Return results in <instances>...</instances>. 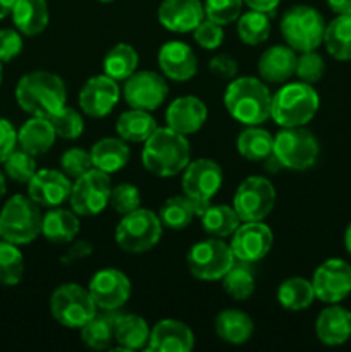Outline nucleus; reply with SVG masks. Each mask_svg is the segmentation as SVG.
<instances>
[{
    "label": "nucleus",
    "instance_id": "obj_57",
    "mask_svg": "<svg viewBox=\"0 0 351 352\" xmlns=\"http://www.w3.org/2000/svg\"><path fill=\"white\" fill-rule=\"evenodd\" d=\"M344 246H346L348 253L351 254V222L350 226L346 227V232H344Z\"/></svg>",
    "mask_w": 351,
    "mask_h": 352
},
{
    "label": "nucleus",
    "instance_id": "obj_12",
    "mask_svg": "<svg viewBox=\"0 0 351 352\" xmlns=\"http://www.w3.org/2000/svg\"><path fill=\"white\" fill-rule=\"evenodd\" d=\"M182 172V195L195 203L200 217L222 186V167L210 158H198L189 162Z\"/></svg>",
    "mask_w": 351,
    "mask_h": 352
},
{
    "label": "nucleus",
    "instance_id": "obj_52",
    "mask_svg": "<svg viewBox=\"0 0 351 352\" xmlns=\"http://www.w3.org/2000/svg\"><path fill=\"white\" fill-rule=\"evenodd\" d=\"M17 144V131L7 119L0 117V164L6 162V158L16 150Z\"/></svg>",
    "mask_w": 351,
    "mask_h": 352
},
{
    "label": "nucleus",
    "instance_id": "obj_34",
    "mask_svg": "<svg viewBox=\"0 0 351 352\" xmlns=\"http://www.w3.org/2000/svg\"><path fill=\"white\" fill-rule=\"evenodd\" d=\"M200 220H202L203 230L209 236L219 237V239L233 236L234 230L241 223L234 206L229 205H209L200 213Z\"/></svg>",
    "mask_w": 351,
    "mask_h": 352
},
{
    "label": "nucleus",
    "instance_id": "obj_18",
    "mask_svg": "<svg viewBox=\"0 0 351 352\" xmlns=\"http://www.w3.org/2000/svg\"><path fill=\"white\" fill-rule=\"evenodd\" d=\"M119 96L120 89L116 79L107 74L93 76L79 91V107L88 117L102 119L112 112L119 102Z\"/></svg>",
    "mask_w": 351,
    "mask_h": 352
},
{
    "label": "nucleus",
    "instance_id": "obj_11",
    "mask_svg": "<svg viewBox=\"0 0 351 352\" xmlns=\"http://www.w3.org/2000/svg\"><path fill=\"white\" fill-rule=\"evenodd\" d=\"M112 181L107 172L93 167L81 177L74 179L69 201L71 208L79 217H95L102 213L110 203Z\"/></svg>",
    "mask_w": 351,
    "mask_h": 352
},
{
    "label": "nucleus",
    "instance_id": "obj_6",
    "mask_svg": "<svg viewBox=\"0 0 351 352\" xmlns=\"http://www.w3.org/2000/svg\"><path fill=\"white\" fill-rule=\"evenodd\" d=\"M326 21L310 6H295L281 19V33L286 45L295 52L317 50L323 43Z\"/></svg>",
    "mask_w": 351,
    "mask_h": 352
},
{
    "label": "nucleus",
    "instance_id": "obj_45",
    "mask_svg": "<svg viewBox=\"0 0 351 352\" xmlns=\"http://www.w3.org/2000/svg\"><path fill=\"white\" fill-rule=\"evenodd\" d=\"M243 9V0H205L203 10H205V19L212 23L227 26L231 23H236L241 16Z\"/></svg>",
    "mask_w": 351,
    "mask_h": 352
},
{
    "label": "nucleus",
    "instance_id": "obj_47",
    "mask_svg": "<svg viewBox=\"0 0 351 352\" xmlns=\"http://www.w3.org/2000/svg\"><path fill=\"white\" fill-rule=\"evenodd\" d=\"M110 205L119 215H127V213L134 212L141 205L140 189L134 184H129V182H123V184L116 186L110 191Z\"/></svg>",
    "mask_w": 351,
    "mask_h": 352
},
{
    "label": "nucleus",
    "instance_id": "obj_4",
    "mask_svg": "<svg viewBox=\"0 0 351 352\" xmlns=\"http://www.w3.org/2000/svg\"><path fill=\"white\" fill-rule=\"evenodd\" d=\"M320 98L308 82H288L272 96L270 117L281 127H299L308 124L319 112Z\"/></svg>",
    "mask_w": 351,
    "mask_h": 352
},
{
    "label": "nucleus",
    "instance_id": "obj_44",
    "mask_svg": "<svg viewBox=\"0 0 351 352\" xmlns=\"http://www.w3.org/2000/svg\"><path fill=\"white\" fill-rule=\"evenodd\" d=\"M3 168H6L7 177L21 184H28L38 170L34 157L24 150H14L3 162Z\"/></svg>",
    "mask_w": 351,
    "mask_h": 352
},
{
    "label": "nucleus",
    "instance_id": "obj_42",
    "mask_svg": "<svg viewBox=\"0 0 351 352\" xmlns=\"http://www.w3.org/2000/svg\"><path fill=\"white\" fill-rule=\"evenodd\" d=\"M24 275V258L19 246L7 241H0V285L12 287L21 282Z\"/></svg>",
    "mask_w": 351,
    "mask_h": 352
},
{
    "label": "nucleus",
    "instance_id": "obj_48",
    "mask_svg": "<svg viewBox=\"0 0 351 352\" xmlns=\"http://www.w3.org/2000/svg\"><path fill=\"white\" fill-rule=\"evenodd\" d=\"M61 168L69 179H78L93 168L92 155L83 148H71L61 157Z\"/></svg>",
    "mask_w": 351,
    "mask_h": 352
},
{
    "label": "nucleus",
    "instance_id": "obj_38",
    "mask_svg": "<svg viewBox=\"0 0 351 352\" xmlns=\"http://www.w3.org/2000/svg\"><path fill=\"white\" fill-rule=\"evenodd\" d=\"M138 52L127 43H117L103 58V74L116 81H126L138 67Z\"/></svg>",
    "mask_w": 351,
    "mask_h": 352
},
{
    "label": "nucleus",
    "instance_id": "obj_22",
    "mask_svg": "<svg viewBox=\"0 0 351 352\" xmlns=\"http://www.w3.org/2000/svg\"><path fill=\"white\" fill-rule=\"evenodd\" d=\"M157 16L165 30L189 33L205 19V10L200 0H162Z\"/></svg>",
    "mask_w": 351,
    "mask_h": 352
},
{
    "label": "nucleus",
    "instance_id": "obj_29",
    "mask_svg": "<svg viewBox=\"0 0 351 352\" xmlns=\"http://www.w3.org/2000/svg\"><path fill=\"white\" fill-rule=\"evenodd\" d=\"M79 232V219L72 210L50 208L41 220V234L54 244H67L76 239Z\"/></svg>",
    "mask_w": 351,
    "mask_h": 352
},
{
    "label": "nucleus",
    "instance_id": "obj_35",
    "mask_svg": "<svg viewBox=\"0 0 351 352\" xmlns=\"http://www.w3.org/2000/svg\"><path fill=\"white\" fill-rule=\"evenodd\" d=\"M237 151L250 162H265L274 151V138L258 126H248L236 141Z\"/></svg>",
    "mask_w": 351,
    "mask_h": 352
},
{
    "label": "nucleus",
    "instance_id": "obj_26",
    "mask_svg": "<svg viewBox=\"0 0 351 352\" xmlns=\"http://www.w3.org/2000/svg\"><path fill=\"white\" fill-rule=\"evenodd\" d=\"M119 309H100L85 325L81 327V339L89 349H109L116 342V323L119 318Z\"/></svg>",
    "mask_w": 351,
    "mask_h": 352
},
{
    "label": "nucleus",
    "instance_id": "obj_25",
    "mask_svg": "<svg viewBox=\"0 0 351 352\" xmlns=\"http://www.w3.org/2000/svg\"><path fill=\"white\" fill-rule=\"evenodd\" d=\"M315 332L326 346H343L351 337V311L337 305L322 309L317 316Z\"/></svg>",
    "mask_w": 351,
    "mask_h": 352
},
{
    "label": "nucleus",
    "instance_id": "obj_7",
    "mask_svg": "<svg viewBox=\"0 0 351 352\" xmlns=\"http://www.w3.org/2000/svg\"><path fill=\"white\" fill-rule=\"evenodd\" d=\"M320 153V146L317 138L299 127H282L274 136V155L282 168L289 170H306L317 162Z\"/></svg>",
    "mask_w": 351,
    "mask_h": 352
},
{
    "label": "nucleus",
    "instance_id": "obj_27",
    "mask_svg": "<svg viewBox=\"0 0 351 352\" xmlns=\"http://www.w3.org/2000/svg\"><path fill=\"white\" fill-rule=\"evenodd\" d=\"M55 138H57V134H55L54 126L45 117H31L17 131V144H19V148L33 155V157H40V155L47 153L54 146Z\"/></svg>",
    "mask_w": 351,
    "mask_h": 352
},
{
    "label": "nucleus",
    "instance_id": "obj_23",
    "mask_svg": "<svg viewBox=\"0 0 351 352\" xmlns=\"http://www.w3.org/2000/svg\"><path fill=\"white\" fill-rule=\"evenodd\" d=\"M195 347V336L179 320H160L150 330L148 349L155 352H189Z\"/></svg>",
    "mask_w": 351,
    "mask_h": 352
},
{
    "label": "nucleus",
    "instance_id": "obj_31",
    "mask_svg": "<svg viewBox=\"0 0 351 352\" xmlns=\"http://www.w3.org/2000/svg\"><path fill=\"white\" fill-rule=\"evenodd\" d=\"M157 120L148 110L131 109L119 116L116 122V133L126 143H145L157 131Z\"/></svg>",
    "mask_w": 351,
    "mask_h": 352
},
{
    "label": "nucleus",
    "instance_id": "obj_46",
    "mask_svg": "<svg viewBox=\"0 0 351 352\" xmlns=\"http://www.w3.org/2000/svg\"><path fill=\"white\" fill-rule=\"evenodd\" d=\"M323 72H326V62H323L322 55L317 54L315 50L299 52L295 69V74L298 76L299 81L313 85L322 79Z\"/></svg>",
    "mask_w": 351,
    "mask_h": 352
},
{
    "label": "nucleus",
    "instance_id": "obj_60",
    "mask_svg": "<svg viewBox=\"0 0 351 352\" xmlns=\"http://www.w3.org/2000/svg\"><path fill=\"white\" fill-rule=\"evenodd\" d=\"M98 2H103V3H109V2H114V0H98Z\"/></svg>",
    "mask_w": 351,
    "mask_h": 352
},
{
    "label": "nucleus",
    "instance_id": "obj_16",
    "mask_svg": "<svg viewBox=\"0 0 351 352\" xmlns=\"http://www.w3.org/2000/svg\"><path fill=\"white\" fill-rule=\"evenodd\" d=\"M274 244V234L267 223L262 222H241L234 230L231 239V250L237 261L255 263L267 256Z\"/></svg>",
    "mask_w": 351,
    "mask_h": 352
},
{
    "label": "nucleus",
    "instance_id": "obj_40",
    "mask_svg": "<svg viewBox=\"0 0 351 352\" xmlns=\"http://www.w3.org/2000/svg\"><path fill=\"white\" fill-rule=\"evenodd\" d=\"M220 280L227 294L237 301H246L255 292V270L251 263L246 261H234L233 267Z\"/></svg>",
    "mask_w": 351,
    "mask_h": 352
},
{
    "label": "nucleus",
    "instance_id": "obj_36",
    "mask_svg": "<svg viewBox=\"0 0 351 352\" xmlns=\"http://www.w3.org/2000/svg\"><path fill=\"white\" fill-rule=\"evenodd\" d=\"M323 45L336 60H351V14H339L327 24Z\"/></svg>",
    "mask_w": 351,
    "mask_h": 352
},
{
    "label": "nucleus",
    "instance_id": "obj_10",
    "mask_svg": "<svg viewBox=\"0 0 351 352\" xmlns=\"http://www.w3.org/2000/svg\"><path fill=\"white\" fill-rule=\"evenodd\" d=\"M233 250L219 237L200 241L189 250L188 268L191 275L198 280L213 282L220 280L234 265Z\"/></svg>",
    "mask_w": 351,
    "mask_h": 352
},
{
    "label": "nucleus",
    "instance_id": "obj_20",
    "mask_svg": "<svg viewBox=\"0 0 351 352\" xmlns=\"http://www.w3.org/2000/svg\"><path fill=\"white\" fill-rule=\"evenodd\" d=\"M157 60L162 74L172 81H189L198 71V58L184 41H167L162 45Z\"/></svg>",
    "mask_w": 351,
    "mask_h": 352
},
{
    "label": "nucleus",
    "instance_id": "obj_37",
    "mask_svg": "<svg viewBox=\"0 0 351 352\" xmlns=\"http://www.w3.org/2000/svg\"><path fill=\"white\" fill-rule=\"evenodd\" d=\"M315 299L312 282L303 277L286 278L277 289V301L288 311H301L312 306Z\"/></svg>",
    "mask_w": 351,
    "mask_h": 352
},
{
    "label": "nucleus",
    "instance_id": "obj_33",
    "mask_svg": "<svg viewBox=\"0 0 351 352\" xmlns=\"http://www.w3.org/2000/svg\"><path fill=\"white\" fill-rule=\"evenodd\" d=\"M114 340L119 346L116 351L143 349L150 340V329L141 316L120 311L116 323V339Z\"/></svg>",
    "mask_w": 351,
    "mask_h": 352
},
{
    "label": "nucleus",
    "instance_id": "obj_14",
    "mask_svg": "<svg viewBox=\"0 0 351 352\" xmlns=\"http://www.w3.org/2000/svg\"><path fill=\"white\" fill-rule=\"evenodd\" d=\"M124 100L131 109L151 110L158 109L169 95V86L165 78L153 71L133 72L124 81Z\"/></svg>",
    "mask_w": 351,
    "mask_h": 352
},
{
    "label": "nucleus",
    "instance_id": "obj_55",
    "mask_svg": "<svg viewBox=\"0 0 351 352\" xmlns=\"http://www.w3.org/2000/svg\"><path fill=\"white\" fill-rule=\"evenodd\" d=\"M326 2L337 16L339 14H351V0H326Z\"/></svg>",
    "mask_w": 351,
    "mask_h": 352
},
{
    "label": "nucleus",
    "instance_id": "obj_54",
    "mask_svg": "<svg viewBox=\"0 0 351 352\" xmlns=\"http://www.w3.org/2000/svg\"><path fill=\"white\" fill-rule=\"evenodd\" d=\"M251 10H258V12H265V14H274V10L277 9L281 0H243Z\"/></svg>",
    "mask_w": 351,
    "mask_h": 352
},
{
    "label": "nucleus",
    "instance_id": "obj_17",
    "mask_svg": "<svg viewBox=\"0 0 351 352\" xmlns=\"http://www.w3.org/2000/svg\"><path fill=\"white\" fill-rule=\"evenodd\" d=\"M88 291L98 309H120L131 296V282L117 268H102L92 277Z\"/></svg>",
    "mask_w": 351,
    "mask_h": 352
},
{
    "label": "nucleus",
    "instance_id": "obj_56",
    "mask_svg": "<svg viewBox=\"0 0 351 352\" xmlns=\"http://www.w3.org/2000/svg\"><path fill=\"white\" fill-rule=\"evenodd\" d=\"M14 3H16V0H0V19H3V17L12 12Z\"/></svg>",
    "mask_w": 351,
    "mask_h": 352
},
{
    "label": "nucleus",
    "instance_id": "obj_43",
    "mask_svg": "<svg viewBox=\"0 0 351 352\" xmlns=\"http://www.w3.org/2000/svg\"><path fill=\"white\" fill-rule=\"evenodd\" d=\"M48 120L54 126L55 134L62 140H78L85 131V120H83L81 113L71 107L64 105Z\"/></svg>",
    "mask_w": 351,
    "mask_h": 352
},
{
    "label": "nucleus",
    "instance_id": "obj_28",
    "mask_svg": "<svg viewBox=\"0 0 351 352\" xmlns=\"http://www.w3.org/2000/svg\"><path fill=\"white\" fill-rule=\"evenodd\" d=\"M12 21L24 36H36L48 26L47 0H16L12 7Z\"/></svg>",
    "mask_w": 351,
    "mask_h": 352
},
{
    "label": "nucleus",
    "instance_id": "obj_19",
    "mask_svg": "<svg viewBox=\"0 0 351 352\" xmlns=\"http://www.w3.org/2000/svg\"><path fill=\"white\" fill-rule=\"evenodd\" d=\"M71 179L62 170L54 168H41L28 182V196L36 205L55 208L61 206L71 195Z\"/></svg>",
    "mask_w": 351,
    "mask_h": 352
},
{
    "label": "nucleus",
    "instance_id": "obj_5",
    "mask_svg": "<svg viewBox=\"0 0 351 352\" xmlns=\"http://www.w3.org/2000/svg\"><path fill=\"white\" fill-rule=\"evenodd\" d=\"M41 220L40 205L30 196H12L0 212V239L16 246L33 243L41 234Z\"/></svg>",
    "mask_w": 351,
    "mask_h": 352
},
{
    "label": "nucleus",
    "instance_id": "obj_15",
    "mask_svg": "<svg viewBox=\"0 0 351 352\" xmlns=\"http://www.w3.org/2000/svg\"><path fill=\"white\" fill-rule=\"evenodd\" d=\"M315 298L327 305H337L351 292V265L341 258H330L315 270L312 278Z\"/></svg>",
    "mask_w": 351,
    "mask_h": 352
},
{
    "label": "nucleus",
    "instance_id": "obj_51",
    "mask_svg": "<svg viewBox=\"0 0 351 352\" xmlns=\"http://www.w3.org/2000/svg\"><path fill=\"white\" fill-rule=\"evenodd\" d=\"M209 67H210V72H212L213 76H217V78H220V79H227V81L234 79L237 74L236 58H233L231 55H227V54H217L215 57L210 60Z\"/></svg>",
    "mask_w": 351,
    "mask_h": 352
},
{
    "label": "nucleus",
    "instance_id": "obj_32",
    "mask_svg": "<svg viewBox=\"0 0 351 352\" xmlns=\"http://www.w3.org/2000/svg\"><path fill=\"white\" fill-rule=\"evenodd\" d=\"M215 332L224 342L241 346L253 336V322L241 309H224L215 316Z\"/></svg>",
    "mask_w": 351,
    "mask_h": 352
},
{
    "label": "nucleus",
    "instance_id": "obj_1",
    "mask_svg": "<svg viewBox=\"0 0 351 352\" xmlns=\"http://www.w3.org/2000/svg\"><path fill=\"white\" fill-rule=\"evenodd\" d=\"M189 141L184 134L176 133L171 127H157V131L145 141L141 151L143 167L157 177H174L181 174L189 164Z\"/></svg>",
    "mask_w": 351,
    "mask_h": 352
},
{
    "label": "nucleus",
    "instance_id": "obj_2",
    "mask_svg": "<svg viewBox=\"0 0 351 352\" xmlns=\"http://www.w3.org/2000/svg\"><path fill=\"white\" fill-rule=\"evenodd\" d=\"M67 91L62 78L48 71L24 74L16 86L17 105L33 117L50 119L65 105Z\"/></svg>",
    "mask_w": 351,
    "mask_h": 352
},
{
    "label": "nucleus",
    "instance_id": "obj_3",
    "mask_svg": "<svg viewBox=\"0 0 351 352\" xmlns=\"http://www.w3.org/2000/svg\"><path fill=\"white\" fill-rule=\"evenodd\" d=\"M224 105L237 122L244 126H260L270 119L272 95L262 79L243 76L231 79L224 95Z\"/></svg>",
    "mask_w": 351,
    "mask_h": 352
},
{
    "label": "nucleus",
    "instance_id": "obj_30",
    "mask_svg": "<svg viewBox=\"0 0 351 352\" xmlns=\"http://www.w3.org/2000/svg\"><path fill=\"white\" fill-rule=\"evenodd\" d=\"M89 155H92L93 167L107 174H114L126 167L131 151L126 141L120 138H103L93 144Z\"/></svg>",
    "mask_w": 351,
    "mask_h": 352
},
{
    "label": "nucleus",
    "instance_id": "obj_39",
    "mask_svg": "<svg viewBox=\"0 0 351 352\" xmlns=\"http://www.w3.org/2000/svg\"><path fill=\"white\" fill-rule=\"evenodd\" d=\"M198 215V208L188 196H171L164 205L160 206L158 219L162 226L171 230H182L193 222Z\"/></svg>",
    "mask_w": 351,
    "mask_h": 352
},
{
    "label": "nucleus",
    "instance_id": "obj_8",
    "mask_svg": "<svg viewBox=\"0 0 351 352\" xmlns=\"http://www.w3.org/2000/svg\"><path fill=\"white\" fill-rule=\"evenodd\" d=\"M162 222L151 210L138 208L123 215L116 227V243L127 253H145L157 246L162 237Z\"/></svg>",
    "mask_w": 351,
    "mask_h": 352
},
{
    "label": "nucleus",
    "instance_id": "obj_9",
    "mask_svg": "<svg viewBox=\"0 0 351 352\" xmlns=\"http://www.w3.org/2000/svg\"><path fill=\"white\" fill-rule=\"evenodd\" d=\"M96 309L88 289L78 284L61 285L50 296L52 316L65 329H81Z\"/></svg>",
    "mask_w": 351,
    "mask_h": 352
},
{
    "label": "nucleus",
    "instance_id": "obj_21",
    "mask_svg": "<svg viewBox=\"0 0 351 352\" xmlns=\"http://www.w3.org/2000/svg\"><path fill=\"white\" fill-rule=\"evenodd\" d=\"M206 117H209V110L205 103L198 96L191 95L176 98L165 112L167 127L184 136L198 133L206 122Z\"/></svg>",
    "mask_w": 351,
    "mask_h": 352
},
{
    "label": "nucleus",
    "instance_id": "obj_41",
    "mask_svg": "<svg viewBox=\"0 0 351 352\" xmlns=\"http://www.w3.org/2000/svg\"><path fill=\"white\" fill-rule=\"evenodd\" d=\"M270 34V19L268 14L258 10H248L237 17V36L243 43L260 45Z\"/></svg>",
    "mask_w": 351,
    "mask_h": 352
},
{
    "label": "nucleus",
    "instance_id": "obj_49",
    "mask_svg": "<svg viewBox=\"0 0 351 352\" xmlns=\"http://www.w3.org/2000/svg\"><path fill=\"white\" fill-rule=\"evenodd\" d=\"M196 43L205 50H215L224 41V30L220 24L212 23L210 19H203L198 26L193 30Z\"/></svg>",
    "mask_w": 351,
    "mask_h": 352
},
{
    "label": "nucleus",
    "instance_id": "obj_50",
    "mask_svg": "<svg viewBox=\"0 0 351 352\" xmlns=\"http://www.w3.org/2000/svg\"><path fill=\"white\" fill-rule=\"evenodd\" d=\"M23 52V36L19 31L3 28L0 30V62H10Z\"/></svg>",
    "mask_w": 351,
    "mask_h": 352
},
{
    "label": "nucleus",
    "instance_id": "obj_13",
    "mask_svg": "<svg viewBox=\"0 0 351 352\" xmlns=\"http://www.w3.org/2000/svg\"><path fill=\"white\" fill-rule=\"evenodd\" d=\"M233 206L241 222H262L275 206V188L267 177L251 175L236 189Z\"/></svg>",
    "mask_w": 351,
    "mask_h": 352
},
{
    "label": "nucleus",
    "instance_id": "obj_24",
    "mask_svg": "<svg viewBox=\"0 0 351 352\" xmlns=\"http://www.w3.org/2000/svg\"><path fill=\"white\" fill-rule=\"evenodd\" d=\"M296 52L288 45H274L258 58V74L265 82L281 85L286 82L296 69Z\"/></svg>",
    "mask_w": 351,
    "mask_h": 352
},
{
    "label": "nucleus",
    "instance_id": "obj_59",
    "mask_svg": "<svg viewBox=\"0 0 351 352\" xmlns=\"http://www.w3.org/2000/svg\"><path fill=\"white\" fill-rule=\"evenodd\" d=\"M2 78H3V69H2V62H0V85H2Z\"/></svg>",
    "mask_w": 351,
    "mask_h": 352
},
{
    "label": "nucleus",
    "instance_id": "obj_58",
    "mask_svg": "<svg viewBox=\"0 0 351 352\" xmlns=\"http://www.w3.org/2000/svg\"><path fill=\"white\" fill-rule=\"evenodd\" d=\"M3 195H6V177H3V174L0 172V199H2Z\"/></svg>",
    "mask_w": 351,
    "mask_h": 352
},
{
    "label": "nucleus",
    "instance_id": "obj_53",
    "mask_svg": "<svg viewBox=\"0 0 351 352\" xmlns=\"http://www.w3.org/2000/svg\"><path fill=\"white\" fill-rule=\"evenodd\" d=\"M93 253V246L89 244V241H72L71 246L65 250V253L61 256L62 265H72L76 261L83 260V258L89 256Z\"/></svg>",
    "mask_w": 351,
    "mask_h": 352
}]
</instances>
